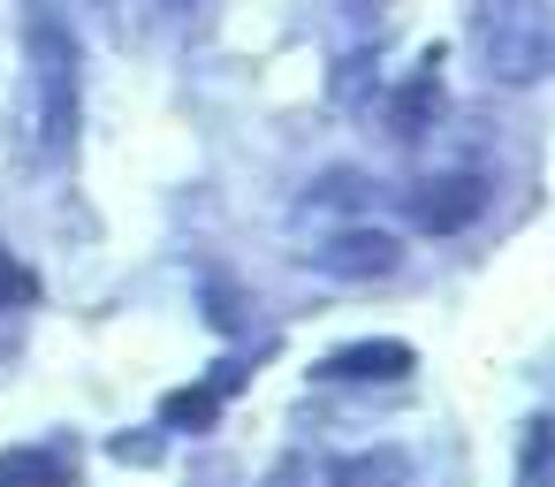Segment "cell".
Here are the masks:
<instances>
[{
    "mask_svg": "<svg viewBox=\"0 0 555 487\" xmlns=\"http://www.w3.org/2000/svg\"><path fill=\"white\" fill-rule=\"evenodd\" d=\"M24 39H31V138H39L47 161H69L77 115H85V100H77V92H85L77 39H69V24H62L54 9H31Z\"/></svg>",
    "mask_w": 555,
    "mask_h": 487,
    "instance_id": "cell-1",
    "label": "cell"
},
{
    "mask_svg": "<svg viewBox=\"0 0 555 487\" xmlns=\"http://www.w3.org/2000/svg\"><path fill=\"white\" fill-rule=\"evenodd\" d=\"M472 54L494 85H540L555 69L547 0H472Z\"/></svg>",
    "mask_w": 555,
    "mask_h": 487,
    "instance_id": "cell-2",
    "label": "cell"
},
{
    "mask_svg": "<svg viewBox=\"0 0 555 487\" xmlns=\"http://www.w3.org/2000/svg\"><path fill=\"white\" fill-rule=\"evenodd\" d=\"M472 214H479V176H434V183H418V191H411V221H418V229H434V236L464 229Z\"/></svg>",
    "mask_w": 555,
    "mask_h": 487,
    "instance_id": "cell-3",
    "label": "cell"
},
{
    "mask_svg": "<svg viewBox=\"0 0 555 487\" xmlns=\"http://www.w3.org/2000/svg\"><path fill=\"white\" fill-rule=\"evenodd\" d=\"M418 358H411V343H343L335 358H327V373H343V381H396V373H411Z\"/></svg>",
    "mask_w": 555,
    "mask_h": 487,
    "instance_id": "cell-4",
    "label": "cell"
},
{
    "mask_svg": "<svg viewBox=\"0 0 555 487\" xmlns=\"http://www.w3.org/2000/svg\"><path fill=\"white\" fill-rule=\"evenodd\" d=\"M320 267H335V274H388L396 244L380 229H350V236H335V252H320Z\"/></svg>",
    "mask_w": 555,
    "mask_h": 487,
    "instance_id": "cell-5",
    "label": "cell"
},
{
    "mask_svg": "<svg viewBox=\"0 0 555 487\" xmlns=\"http://www.w3.org/2000/svg\"><path fill=\"white\" fill-rule=\"evenodd\" d=\"M0 487H77V479L47 449H9V457H0Z\"/></svg>",
    "mask_w": 555,
    "mask_h": 487,
    "instance_id": "cell-6",
    "label": "cell"
},
{
    "mask_svg": "<svg viewBox=\"0 0 555 487\" xmlns=\"http://www.w3.org/2000/svg\"><path fill=\"white\" fill-rule=\"evenodd\" d=\"M434 85H441V69L426 62V69H418V92H396V107H388V115H396V138H418V130H426V115H434Z\"/></svg>",
    "mask_w": 555,
    "mask_h": 487,
    "instance_id": "cell-7",
    "label": "cell"
},
{
    "mask_svg": "<svg viewBox=\"0 0 555 487\" xmlns=\"http://www.w3.org/2000/svg\"><path fill=\"white\" fill-rule=\"evenodd\" d=\"M160 419L198 434V426H214V419H221V388H214V381H206V388H183V396H168V403H160Z\"/></svg>",
    "mask_w": 555,
    "mask_h": 487,
    "instance_id": "cell-8",
    "label": "cell"
},
{
    "mask_svg": "<svg viewBox=\"0 0 555 487\" xmlns=\"http://www.w3.org/2000/svg\"><path fill=\"white\" fill-rule=\"evenodd\" d=\"M39 297V282L16 267V259H0V312H16V305H31Z\"/></svg>",
    "mask_w": 555,
    "mask_h": 487,
    "instance_id": "cell-9",
    "label": "cell"
},
{
    "mask_svg": "<svg viewBox=\"0 0 555 487\" xmlns=\"http://www.w3.org/2000/svg\"><path fill=\"white\" fill-rule=\"evenodd\" d=\"M168 9H183V16H191V9H198V0H168Z\"/></svg>",
    "mask_w": 555,
    "mask_h": 487,
    "instance_id": "cell-10",
    "label": "cell"
}]
</instances>
